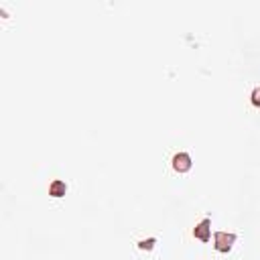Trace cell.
I'll return each instance as SVG.
<instances>
[{
	"instance_id": "6da1fadb",
	"label": "cell",
	"mask_w": 260,
	"mask_h": 260,
	"mask_svg": "<svg viewBox=\"0 0 260 260\" xmlns=\"http://www.w3.org/2000/svg\"><path fill=\"white\" fill-rule=\"evenodd\" d=\"M234 242H236V234H228V232H218L214 236V246L218 252H230Z\"/></svg>"
},
{
	"instance_id": "7a4b0ae2",
	"label": "cell",
	"mask_w": 260,
	"mask_h": 260,
	"mask_svg": "<svg viewBox=\"0 0 260 260\" xmlns=\"http://www.w3.org/2000/svg\"><path fill=\"white\" fill-rule=\"evenodd\" d=\"M193 236H195L197 240H201V242H210V240H212V218H203V220L195 226Z\"/></svg>"
},
{
	"instance_id": "3957f363",
	"label": "cell",
	"mask_w": 260,
	"mask_h": 260,
	"mask_svg": "<svg viewBox=\"0 0 260 260\" xmlns=\"http://www.w3.org/2000/svg\"><path fill=\"white\" fill-rule=\"evenodd\" d=\"M173 167H175V171H179V173L189 171V169H191V157H189L187 152H177L175 157H173Z\"/></svg>"
},
{
	"instance_id": "277c9868",
	"label": "cell",
	"mask_w": 260,
	"mask_h": 260,
	"mask_svg": "<svg viewBox=\"0 0 260 260\" xmlns=\"http://www.w3.org/2000/svg\"><path fill=\"white\" fill-rule=\"evenodd\" d=\"M65 191H67V187L63 181H53V183L49 185V193L53 197H61V195H65Z\"/></svg>"
},
{
	"instance_id": "5b68a950",
	"label": "cell",
	"mask_w": 260,
	"mask_h": 260,
	"mask_svg": "<svg viewBox=\"0 0 260 260\" xmlns=\"http://www.w3.org/2000/svg\"><path fill=\"white\" fill-rule=\"evenodd\" d=\"M252 104L256 108H260V88H256L254 92H252Z\"/></svg>"
},
{
	"instance_id": "8992f818",
	"label": "cell",
	"mask_w": 260,
	"mask_h": 260,
	"mask_svg": "<svg viewBox=\"0 0 260 260\" xmlns=\"http://www.w3.org/2000/svg\"><path fill=\"white\" fill-rule=\"evenodd\" d=\"M152 244H154V238H150V240H148V242H146V240H142V242H140V244H138V246H140V248H142V250H144V248H148V250H150V248H152Z\"/></svg>"
}]
</instances>
